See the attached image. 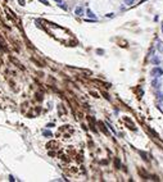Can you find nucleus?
<instances>
[{"label": "nucleus", "instance_id": "f8f14e48", "mask_svg": "<svg viewBox=\"0 0 163 182\" xmlns=\"http://www.w3.org/2000/svg\"><path fill=\"white\" fill-rule=\"evenodd\" d=\"M57 3H59V4H62V0H55Z\"/></svg>", "mask_w": 163, "mask_h": 182}, {"label": "nucleus", "instance_id": "9b49d317", "mask_svg": "<svg viewBox=\"0 0 163 182\" xmlns=\"http://www.w3.org/2000/svg\"><path fill=\"white\" fill-rule=\"evenodd\" d=\"M19 3H21V5H24V1H23V0H19Z\"/></svg>", "mask_w": 163, "mask_h": 182}, {"label": "nucleus", "instance_id": "1a4fd4ad", "mask_svg": "<svg viewBox=\"0 0 163 182\" xmlns=\"http://www.w3.org/2000/svg\"><path fill=\"white\" fill-rule=\"evenodd\" d=\"M158 49L163 51V44H162V42H159V44H158Z\"/></svg>", "mask_w": 163, "mask_h": 182}, {"label": "nucleus", "instance_id": "f257e3e1", "mask_svg": "<svg viewBox=\"0 0 163 182\" xmlns=\"http://www.w3.org/2000/svg\"><path fill=\"white\" fill-rule=\"evenodd\" d=\"M150 74L153 76L154 78H158L163 74V69L161 68V67H154V68L150 71Z\"/></svg>", "mask_w": 163, "mask_h": 182}, {"label": "nucleus", "instance_id": "39448f33", "mask_svg": "<svg viewBox=\"0 0 163 182\" xmlns=\"http://www.w3.org/2000/svg\"><path fill=\"white\" fill-rule=\"evenodd\" d=\"M42 135H44V136H48V137H51V136H53V134H51L50 131H46V130L42 132Z\"/></svg>", "mask_w": 163, "mask_h": 182}, {"label": "nucleus", "instance_id": "9d476101", "mask_svg": "<svg viewBox=\"0 0 163 182\" xmlns=\"http://www.w3.org/2000/svg\"><path fill=\"white\" fill-rule=\"evenodd\" d=\"M40 3H42V4H45V5H49V3L46 1V0H39Z\"/></svg>", "mask_w": 163, "mask_h": 182}, {"label": "nucleus", "instance_id": "423d86ee", "mask_svg": "<svg viewBox=\"0 0 163 182\" xmlns=\"http://www.w3.org/2000/svg\"><path fill=\"white\" fill-rule=\"evenodd\" d=\"M123 1H125V4L131 5V4H134V3H135V0H123Z\"/></svg>", "mask_w": 163, "mask_h": 182}, {"label": "nucleus", "instance_id": "20e7f679", "mask_svg": "<svg viewBox=\"0 0 163 182\" xmlns=\"http://www.w3.org/2000/svg\"><path fill=\"white\" fill-rule=\"evenodd\" d=\"M86 15H87V17H90V18H93V19H95V14H94L93 12H91L90 9L86 10Z\"/></svg>", "mask_w": 163, "mask_h": 182}, {"label": "nucleus", "instance_id": "6e6552de", "mask_svg": "<svg viewBox=\"0 0 163 182\" xmlns=\"http://www.w3.org/2000/svg\"><path fill=\"white\" fill-rule=\"evenodd\" d=\"M140 154L144 156V159H145V160H148V155H146V153H144V151H140Z\"/></svg>", "mask_w": 163, "mask_h": 182}, {"label": "nucleus", "instance_id": "7ed1b4c3", "mask_svg": "<svg viewBox=\"0 0 163 182\" xmlns=\"http://www.w3.org/2000/svg\"><path fill=\"white\" fill-rule=\"evenodd\" d=\"M152 85H153V86H154V87H155V89H158L159 86H161V82H159V81H158V80H157V78H155V80H153V81H152Z\"/></svg>", "mask_w": 163, "mask_h": 182}, {"label": "nucleus", "instance_id": "0eeeda50", "mask_svg": "<svg viewBox=\"0 0 163 182\" xmlns=\"http://www.w3.org/2000/svg\"><path fill=\"white\" fill-rule=\"evenodd\" d=\"M159 62H161V60H159L158 58H153V59H152V63H154V64H158Z\"/></svg>", "mask_w": 163, "mask_h": 182}, {"label": "nucleus", "instance_id": "f03ea898", "mask_svg": "<svg viewBox=\"0 0 163 182\" xmlns=\"http://www.w3.org/2000/svg\"><path fill=\"white\" fill-rule=\"evenodd\" d=\"M82 13H83V9L81 7H77L75 9V14H77V15H82Z\"/></svg>", "mask_w": 163, "mask_h": 182}, {"label": "nucleus", "instance_id": "ddd939ff", "mask_svg": "<svg viewBox=\"0 0 163 182\" xmlns=\"http://www.w3.org/2000/svg\"><path fill=\"white\" fill-rule=\"evenodd\" d=\"M162 32H163V23H162Z\"/></svg>", "mask_w": 163, "mask_h": 182}]
</instances>
